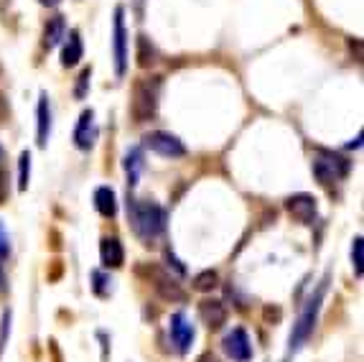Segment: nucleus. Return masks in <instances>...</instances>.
<instances>
[{"label": "nucleus", "mask_w": 364, "mask_h": 362, "mask_svg": "<svg viewBox=\"0 0 364 362\" xmlns=\"http://www.w3.org/2000/svg\"><path fill=\"white\" fill-rule=\"evenodd\" d=\"M128 217L130 224H133V232L143 242H153L166 227L164 210L158 205H153V202H140V200L128 202Z\"/></svg>", "instance_id": "obj_1"}, {"label": "nucleus", "mask_w": 364, "mask_h": 362, "mask_svg": "<svg viewBox=\"0 0 364 362\" xmlns=\"http://www.w3.org/2000/svg\"><path fill=\"white\" fill-rule=\"evenodd\" d=\"M323 294H326V281L318 284V289L309 296V301L304 304V311L298 316L296 326H293L291 332V352H298L309 342V337L314 334V326L316 319H318V311H321V304H323Z\"/></svg>", "instance_id": "obj_2"}, {"label": "nucleus", "mask_w": 364, "mask_h": 362, "mask_svg": "<svg viewBox=\"0 0 364 362\" xmlns=\"http://www.w3.org/2000/svg\"><path fill=\"white\" fill-rule=\"evenodd\" d=\"M158 87L161 79H138L133 85V97H130V115L135 123H148L156 118L158 110Z\"/></svg>", "instance_id": "obj_3"}, {"label": "nucleus", "mask_w": 364, "mask_h": 362, "mask_svg": "<svg viewBox=\"0 0 364 362\" xmlns=\"http://www.w3.org/2000/svg\"><path fill=\"white\" fill-rule=\"evenodd\" d=\"M349 174V163L339 156H331V153H318L314 161V176L318 179V184L323 187H331L339 179Z\"/></svg>", "instance_id": "obj_4"}, {"label": "nucleus", "mask_w": 364, "mask_h": 362, "mask_svg": "<svg viewBox=\"0 0 364 362\" xmlns=\"http://www.w3.org/2000/svg\"><path fill=\"white\" fill-rule=\"evenodd\" d=\"M112 54H115V74L125 77L128 69V31H125V8H115V33H112Z\"/></svg>", "instance_id": "obj_5"}, {"label": "nucleus", "mask_w": 364, "mask_h": 362, "mask_svg": "<svg viewBox=\"0 0 364 362\" xmlns=\"http://www.w3.org/2000/svg\"><path fill=\"white\" fill-rule=\"evenodd\" d=\"M146 148H151L153 153L164 158H181L186 156V145L176 138V135L164 133V130H156V133L146 135Z\"/></svg>", "instance_id": "obj_6"}, {"label": "nucleus", "mask_w": 364, "mask_h": 362, "mask_svg": "<svg viewBox=\"0 0 364 362\" xmlns=\"http://www.w3.org/2000/svg\"><path fill=\"white\" fill-rule=\"evenodd\" d=\"M168 334H171V342L176 344V352L178 355H186L191 350V344H194V326L188 324L186 314H173L168 321Z\"/></svg>", "instance_id": "obj_7"}, {"label": "nucleus", "mask_w": 364, "mask_h": 362, "mask_svg": "<svg viewBox=\"0 0 364 362\" xmlns=\"http://www.w3.org/2000/svg\"><path fill=\"white\" fill-rule=\"evenodd\" d=\"M286 210L296 222L301 224H311L318 214V205L311 194H293L291 200L286 202Z\"/></svg>", "instance_id": "obj_8"}, {"label": "nucleus", "mask_w": 364, "mask_h": 362, "mask_svg": "<svg viewBox=\"0 0 364 362\" xmlns=\"http://www.w3.org/2000/svg\"><path fill=\"white\" fill-rule=\"evenodd\" d=\"M222 344H225V352L235 362H250V357H252V344H250V337H247V332H245L242 326L232 329Z\"/></svg>", "instance_id": "obj_9"}, {"label": "nucleus", "mask_w": 364, "mask_h": 362, "mask_svg": "<svg viewBox=\"0 0 364 362\" xmlns=\"http://www.w3.org/2000/svg\"><path fill=\"white\" fill-rule=\"evenodd\" d=\"M151 276H153V289H156V294L161 296L164 301H183V299H186V291H183L168 273H164L161 268H151Z\"/></svg>", "instance_id": "obj_10"}, {"label": "nucleus", "mask_w": 364, "mask_h": 362, "mask_svg": "<svg viewBox=\"0 0 364 362\" xmlns=\"http://www.w3.org/2000/svg\"><path fill=\"white\" fill-rule=\"evenodd\" d=\"M95 138H97L95 113H92V110H85V113L79 115L77 128H74V143H77V148H82V151H90L92 143H95Z\"/></svg>", "instance_id": "obj_11"}, {"label": "nucleus", "mask_w": 364, "mask_h": 362, "mask_svg": "<svg viewBox=\"0 0 364 362\" xmlns=\"http://www.w3.org/2000/svg\"><path fill=\"white\" fill-rule=\"evenodd\" d=\"M199 319L209 326V329H219L227 321V309L217 299H207L199 304Z\"/></svg>", "instance_id": "obj_12"}, {"label": "nucleus", "mask_w": 364, "mask_h": 362, "mask_svg": "<svg viewBox=\"0 0 364 362\" xmlns=\"http://www.w3.org/2000/svg\"><path fill=\"white\" fill-rule=\"evenodd\" d=\"M36 143L46 145V140H49V130H51V110H49V97L41 95V100H38V108H36Z\"/></svg>", "instance_id": "obj_13"}, {"label": "nucleus", "mask_w": 364, "mask_h": 362, "mask_svg": "<svg viewBox=\"0 0 364 362\" xmlns=\"http://www.w3.org/2000/svg\"><path fill=\"white\" fill-rule=\"evenodd\" d=\"M100 255H102V263L107 268H120L125 263V250H122L117 237H105L100 245Z\"/></svg>", "instance_id": "obj_14"}, {"label": "nucleus", "mask_w": 364, "mask_h": 362, "mask_svg": "<svg viewBox=\"0 0 364 362\" xmlns=\"http://www.w3.org/2000/svg\"><path fill=\"white\" fill-rule=\"evenodd\" d=\"M64 36H67V26H64V19H61V16H54V19H49V24L43 26V46H46V48L59 46V41Z\"/></svg>", "instance_id": "obj_15"}, {"label": "nucleus", "mask_w": 364, "mask_h": 362, "mask_svg": "<svg viewBox=\"0 0 364 362\" xmlns=\"http://www.w3.org/2000/svg\"><path fill=\"white\" fill-rule=\"evenodd\" d=\"M82 38H79V31H69V38H67V46H64V51H61V64L64 67H74V64H79V59H82Z\"/></svg>", "instance_id": "obj_16"}, {"label": "nucleus", "mask_w": 364, "mask_h": 362, "mask_svg": "<svg viewBox=\"0 0 364 362\" xmlns=\"http://www.w3.org/2000/svg\"><path fill=\"white\" fill-rule=\"evenodd\" d=\"M95 207H97V212L102 217H115V212H117L115 192L109 187H100L97 192H95Z\"/></svg>", "instance_id": "obj_17"}, {"label": "nucleus", "mask_w": 364, "mask_h": 362, "mask_svg": "<svg viewBox=\"0 0 364 362\" xmlns=\"http://www.w3.org/2000/svg\"><path fill=\"white\" fill-rule=\"evenodd\" d=\"M140 171H143V151H140V148H130L128 156H125V174H128L130 187L138 184Z\"/></svg>", "instance_id": "obj_18"}, {"label": "nucleus", "mask_w": 364, "mask_h": 362, "mask_svg": "<svg viewBox=\"0 0 364 362\" xmlns=\"http://www.w3.org/2000/svg\"><path fill=\"white\" fill-rule=\"evenodd\" d=\"M153 61H156V48H153V43L148 41L146 36H138V64L146 69V67H151Z\"/></svg>", "instance_id": "obj_19"}, {"label": "nucleus", "mask_w": 364, "mask_h": 362, "mask_svg": "<svg viewBox=\"0 0 364 362\" xmlns=\"http://www.w3.org/2000/svg\"><path fill=\"white\" fill-rule=\"evenodd\" d=\"M352 266L354 273L362 278L364 273V240L362 237H354V245H352Z\"/></svg>", "instance_id": "obj_20"}, {"label": "nucleus", "mask_w": 364, "mask_h": 362, "mask_svg": "<svg viewBox=\"0 0 364 362\" xmlns=\"http://www.w3.org/2000/svg\"><path fill=\"white\" fill-rule=\"evenodd\" d=\"M217 281H219V276L214 271H204V273H199V276L194 278V289L196 291H212L214 286H217Z\"/></svg>", "instance_id": "obj_21"}, {"label": "nucleus", "mask_w": 364, "mask_h": 362, "mask_svg": "<svg viewBox=\"0 0 364 362\" xmlns=\"http://www.w3.org/2000/svg\"><path fill=\"white\" fill-rule=\"evenodd\" d=\"M28 174H31V156H28V151H26V153H21V179H18L21 189H28Z\"/></svg>", "instance_id": "obj_22"}, {"label": "nucleus", "mask_w": 364, "mask_h": 362, "mask_svg": "<svg viewBox=\"0 0 364 362\" xmlns=\"http://www.w3.org/2000/svg\"><path fill=\"white\" fill-rule=\"evenodd\" d=\"M8 255H11V240H8L6 227H3V222H0V266L8 260Z\"/></svg>", "instance_id": "obj_23"}, {"label": "nucleus", "mask_w": 364, "mask_h": 362, "mask_svg": "<svg viewBox=\"0 0 364 362\" xmlns=\"http://www.w3.org/2000/svg\"><path fill=\"white\" fill-rule=\"evenodd\" d=\"M90 77H92V72L90 69H85V72L79 74V79H77V90H74V95L82 100V97L87 95V85H90Z\"/></svg>", "instance_id": "obj_24"}, {"label": "nucleus", "mask_w": 364, "mask_h": 362, "mask_svg": "<svg viewBox=\"0 0 364 362\" xmlns=\"http://www.w3.org/2000/svg\"><path fill=\"white\" fill-rule=\"evenodd\" d=\"M6 197H8V171L0 169V205L6 202Z\"/></svg>", "instance_id": "obj_25"}, {"label": "nucleus", "mask_w": 364, "mask_h": 362, "mask_svg": "<svg viewBox=\"0 0 364 362\" xmlns=\"http://www.w3.org/2000/svg\"><path fill=\"white\" fill-rule=\"evenodd\" d=\"M38 3H41V6H49V8H54V6H59L61 0H38Z\"/></svg>", "instance_id": "obj_26"}, {"label": "nucleus", "mask_w": 364, "mask_h": 362, "mask_svg": "<svg viewBox=\"0 0 364 362\" xmlns=\"http://www.w3.org/2000/svg\"><path fill=\"white\" fill-rule=\"evenodd\" d=\"M199 362H219V360H217V357H214V355H204Z\"/></svg>", "instance_id": "obj_27"}, {"label": "nucleus", "mask_w": 364, "mask_h": 362, "mask_svg": "<svg viewBox=\"0 0 364 362\" xmlns=\"http://www.w3.org/2000/svg\"><path fill=\"white\" fill-rule=\"evenodd\" d=\"M0 156H3V151H0Z\"/></svg>", "instance_id": "obj_28"}]
</instances>
